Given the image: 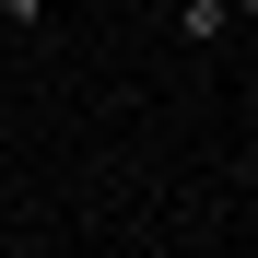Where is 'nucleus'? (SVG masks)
<instances>
[{
  "label": "nucleus",
  "instance_id": "1",
  "mask_svg": "<svg viewBox=\"0 0 258 258\" xmlns=\"http://www.w3.org/2000/svg\"><path fill=\"white\" fill-rule=\"evenodd\" d=\"M0 24H12V35H35V24H47V0H0Z\"/></svg>",
  "mask_w": 258,
  "mask_h": 258
},
{
  "label": "nucleus",
  "instance_id": "2",
  "mask_svg": "<svg viewBox=\"0 0 258 258\" xmlns=\"http://www.w3.org/2000/svg\"><path fill=\"white\" fill-rule=\"evenodd\" d=\"M235 24H258V0H235Z\"/></svg>",
  "mask_w": 258,
  "mask_h": 258
},
{
  "label": "nucleus",
  "instance_id": "3",
  "mask_svg": "<svg viewBox=\"0 0 258 258\" xmlns=\"http://www.w3.org/2000/svg\"><path fill=\"white\" fill-rule=\"evenodd\" d=\"M82 12H106V0H82Z\"/></svg>",
  "mask_w": 258,
  "mask_h": 258
}]
</instances>
